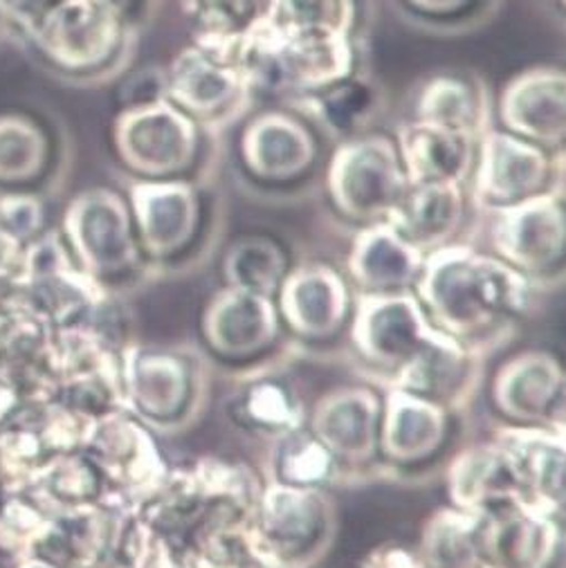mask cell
Here are the masks:
<instances>
[{
  "mask_svg": "<svg viewBox=\"0 0 566 568\" xmlns=\"http://www.w3.org/2000/svg\"><path fill=\"white\" fill-rule=\"evenodd\" d=\"M289 261L279 243L267 236H243L230 245L223 258V276L228 286L274 297Z\"/></svg>",
  "mask_w": 566,
  "mask_h": 568,
  "instance_id": "obj_35",
  "label": "cell"
},
{
  "mask_svg": "<svg viewBox=\"0 0 566 568\" xmlns=\"http://www.w3.org/2000/svg\"><path fill=\"white\" fill-rule=\"evenodd\" d=\"M81 452L102 471L115 497H135L160 486V454L142 423L129 416V409L94 420Z\"/></svg>",
  "mask_w": 566,
  "mask_h": 568,
  "instance_id": "obj_12",
  "label": "cell"
},
{
  "mask_svg": "<svg viewBox=\"0 0 566 568\" xmlns=\"http://www.w3.org/2000/svg\"><path fill=\"white\" fill-rule=\"evenodd\" d=\"M447 414L429 396L390 392L377 429V447L394 463H421L432 458L445 443Z\"/></svg>",
  "mask_w": 566,
  "mask_h": 568,
  "instance_id": "obj_26",
  "label": "cell"
},
{
  "mask_svg": "<svg viewBox=\"0 0 566 568\" xmlns=\"http://www.w3.org/2000/svg\"><path fill=\"white\" fill-rule=\"evenodd\" d=\"M243 418L245 423L270 429V432H286L293 429L297 420V409L291 400V396L283 392L279 385L263 383L252 387L243 400Z\"/></svg>",
  "mask_w": 566,
  "mask_h": 568,
  "instance_id": "obj_41",
  "label": "cell"
},
{
  "mask_svg": "<svg viewBox=\"0 0 566 568\" xmlns=\"http://www.w3.org/2000/svg\"><path fill=\"white\" fill-rule=\"evenodd\" d=\"M477 142L467 133L414 120L401 126L396 146L410 184H463L475 169Z\"/></svg>",
  "mask_w": 566,
  "mask_h": 568,
  "instance_id": "obj_27",
  "label": "cell"
},
{
  "mask_svg": "<svg viewBox=\"0 0 566 568\" xmlns=\"http://www.w3.org/2000/svg\"><path fill=\"white\" fill-rule=\"evenodd\" d=\"M333 504L317 486L276 484L256 506L252 539L256 552L281 568H306L333 539Z\"/></svg>",
  "mask_w": 566,
  "mask_h": 568,
  "instance_id": "obj_7",
  "label": "cell"
},
{
  "mask_svg": "<svg viewBox=\"0 0 566 568\" xmlns=\"http://www.w3.org/2000/svg\"><path fill=\"white\" fill-rule=\"evenodd\" d=\"M10 320H12L10 308H8L3 302H0V357H3V348H6V337H8Z\"/></svg>",
  "mask_w": 566,
  "mask_h": 568,
  "instance_id": "obj_49",
  "label": "cell"
},
{
  "mask_svg": "<svg viewBox=\"0 0 566 568\" xmlns=\"http://www.w3.org/2000/svg\"><path fill=\"white\" fill-rule=\"evenodd\" d=\"M14 568H59L46 559H39V557H26V559H19L14 561Z\"/></svg>",
  "mask_w": 566,
  "mask_h": 568,
  "instance_id": "obj_50",
  "label": "cell"
},
{
  "mask_svg": "<svg viewBox=\"0 0 566 568\" xmlns=\"http://www.w3.org/2000/svg\"><path fill=\"white\" fill-rule=\"evenodd\" d=\"M26 490L52 515L102 504L115 497L102 471L79 449L54 458Z\"/></svg>",
  "mask_w": 566,
  "mask_h": 568,
  "instance_id": "obj_31",
  "label": "cell"
},
{
  "mask_svg": "<svg viewBox=\"0 0 566 568\" xmlns=\"http://www.w3.org/2000/svg\"><path fill=\"white\" fill-rule=\"evenodd\" d=\"M0 223L23 243L46 232V207L34 192H0Z\"/></svg>",
  "mask_w": 566,
  "mask_h": 568,
  "instance_id": "obj_42",
  "label": "cell"
},
{
  "mask_svg": "<svg viewBox=\"0 0 566 568\" xmlns=\"http://www.w3.org/2000/svg\"><path fill=\"white\" fill-rule=\"evenodd\" d=\"M499 118L508 133L542 149H562L566 140V77L559 68H530L508 81L499 98Z\"/></svg>",
  "mask_w": 566,
  "mask_h": 568,
  "instance_id": "obj_20",
  "label": "cell"
},
{
  "mask_svg": "<svg viewBox=\"0 0 566 568\" xmlns=\"http://www.w3.org/2000/svg\"><path fill=\"white\" fill-rule=\"evenodd\" d=\"M407 3L423 14L447 17V14H456L465 8H469L475 0H407Z\"/></svg>",
  "mask_w": 566,
  "mask_h": 568,
  "instance_id": "obj_48",
  "label": "cell"
},
{
  "mask_svg": "<svg viewBox=\"0 0 566 568\" xmlns=\"http://www.w3.org/2000/svg\"><path fill=\"white\" fill-rule=\"evenodd\" d=\"M279 317L302 337H333L351 313L346 281L326 263H309L283 276L276 291Z\"/></svg>",
  "mask_w": 566,
  "mask_h": 568,
  "instance_id": "obj_21",
  "label": "cell"
},
{
  "mask_svg": "<svg viewBox=\"0 0 566 568\" xmlns=\"http://www.w3.org/2000/svg\"><path fill=\"white\" fill-rule=\"evenodd\" d=\"M333 460L331 452L313 434H297L279 456V475L283 484L317 486L326 479Z\"/></svg>",
  "mask_w": 566,
  "mask_h": 568,
  "instance_id": "obj_40",
  "label": "cell"
},
{
  "mask_svg": "<svg viewBox=\"0 0 566 568\" xmlns=\"http://www.w3.org/2000/svg\"><path fill=\"white\" fill-rule=\"evenodd\" d=\"M564 201L559 192L537 194L517 205L495 210L493 247L522 274H539L564 258Z\"/></svg>",
  "mask_w": 566,
  "mask_h": 568,
  "instance_id": "obj_13",
  "label": "cell"
},
{
  "mask_svg": "<svg viewBox=\"0 0 566 568\" xmlns=\"http://www.w3.org/2000/svg\"><path fill=\"white\" fill-rule=\"evenodd\" d=\"M245 169L263 182H293L317 160V140L297 118L267 111L254 118L241 135Z\"/></svg>",
  "mask_w": 566,
  "mask_h": 568,
  "instance_id": "obj_22",
  "label": "cell"
},
{
  "mask_svg": "<svg viewBox=\"0 0 566 568\" xmlns=\"http://www.w3.org/2000/svg\"><path fill=\"white\" fill-rule=\"evenodd\" d=\"M326 182L337 212L357 223L385 221L410 186L398 146L385 135L342 142L331 158Z\"/></svg>",
  "mask_w": 566,
  "mask_h": 568,
  "instance_id": "obj_8",
  "label": "cell"
},
{
  "mask_svg": "<svg viewBox=\"0 0 566 568\" xmlns=\"http://www.w3.org/2000/svg\"><path fill=\"white\" fill-rule=\"evenodd\" d=\"M48 129L23 111L0 113V192H32L52 169Z\"/></svg>",
  "mask_w": 566,
  "mask_h": 568,
  "instance_id": "obj_30",
  "label": "cell"
},
{
  "mask_svg": "<svg viewBox=\"0 0 566 568\" xmlns=\"http://www.w3.org/2000/svg\"><path fill=\"white\" fill-rule=\"evenodd\" d=\"M353 344L371 364L394 371L401 387L427 396L449 383L461 366V344L438 331L418 297L366 293L355 308Z\"/></svg>",
  "mask_w": 566,
  "mask_h": 568,
  "instance_id": "obj_2",
  "label": "cell"
},
{
  "mask_svg": "<svg viewBox=\"0 0 566 568\" xmlns=\"http://www.w3.org/2000/svg\"><path fill=\"white\" fill-rule=\"evenodd\" d=\"M383 403L371 389L342 387L326 394L313 409L311 434L333 458L364 463L377 449Z\"/></svg>",
  "mask_w": 566,
  "mask_h": 568,
  "instance_id": "obj_24",
  "label": "cell"
},
{
  "mask_svg": "<svg viewBox=\"0 0 566 568\" xmlns=\"http://www.w3.org/2000/svg\"><path fill=\"white\" fill-rule=\"evenodd\" d=\"M23 405H28V403H26L21 389L8 375V371L0 368V423L14 416Z\"/></svg>",
  "mask_w": 566,
  "mask_h": 568,
  "instance_id": "obj_46",
  "label": "cell"
},
{
  "mask_svg": "<svg viewBox=\"0 0 566 568\" xmlns=\"http://www.w3.org/2000/svg\"><path fill=\"white\" fill-rule=\"evenodd\" d=\"M127 515L115 497L48 519L32 555L59 568H109L118 564V546Z\"/></svg>",
  "mask_w": 566,
  "mask_h": 568,
  "instance_id": "obj_14",
  "label": "cell"
},
{
  "mask_svg": "<svg viewBox=\"0 0 566 568\" xmlns=\"http://www.w3.org/2000/svg\"><path fill=\"white\" fill-rule=\"evenodd\" d=\"M477 515L465 510L436 513L421 537L423 568H482L475 546Z\"/></svg>",
  "mask_w": 566,
  "mask_h": 568,
  "instance_id": "obj_36",
  "label": "cell"
},
{
  "mask_svg": "<svg viewBox=\"0 0 566 568\" xmlns=\"http://www.w3.org/2000/svg\"><path fill=\"white\" fill-rule=\"evenodd\" d=\"M107 300V288L74 263L61 232L46 230L28 243L23 274L0 302L57 331L85 322Z\"/></svg>",
  "mask_w": 566,
  "mask_h": 568,
  "instance_id": "obj_4",
  "label": "cell"
},
{
  "mask_svg": "<svg viewBox=\"0 0 566 568\" xmlns=\"http://www.w3.org/2000/svg\"><path fill=\"white\" fill-rule=\"evenodd\" d=\"M475 201L504 210L550 189L553 160L546 149L508 131H486L477 142Z\"/></svg>",
  "mask_w": 566,
  "mask_h": 568,
  "instance_id": "obj_11",
  "label": "cell"
},
{
  "mask_svg": "<svg viewBox=\"0 0 566 568\" xmlns=\"http://www.w3.org/2000/svg\"><path fill=\"white\" fill-rule=\"evenodd\" d=\"M416 120L434 126L482 138L486 111L482 106L479 92L461 77L443 74L425 83L416 102Z\"/></svg>",
  "mask_w": 566,
  "mask_h": 568,
  "instance_id": "obj_33",
  "label": "cell"
},
{
  "mask_svg": "<svg viewBox=\"0 0 566 568\" xmlns=\"http://www.w3.org/2000/svg\"><path fill=\"white\" fill-rule=\"evenodd\" d=\"M63 3L68 0H0V14L14 21L23 32Z\"/></svg>",
  "mask_w": 566,
  "mask_h": 568,
  "instance_id": "obj_45",
  "label": "cell"
},
{
  "mask_svg": "<svg viewBox=\"0 0 566 568\" xmlns=\"http://www.w3.org/2000/svg\"><path fill=\"white\" fill-rule=\"evenodd\" d=\"M164 98H166V79L158 70L138 72L124 85V109L158 102V100H164Z\"/></svg>",
  "mask_w": 566,
  "mask_h": 568,
  "instance_id": "obj_44",
  "label": "cell"
},
{
  "mask_svg": "<svg viewBox=\"0 0 566 568\" xmlns=\"http://www.w3.org/2000/svg\"><path fill=\"white\" fill-rule=\"evenodd\" d=\"M120 377L124 407L151 423L178 418L194 396L192 364L166 348H122Z\"/></svg>",
  "mask_w": 566,
  "mask_h": 568,
  "instance_id": "obj_17",
  "label": "cell"
},
{
  "mask_svg": "<svg viewBox=\"0 0 566 568\" xmlns=\"http://www.w3.org/2000/svg\"><path fill=\"white\" fill-rule=\"evenodd\" d=\"M368 568H423L421 559L412 557L403 548H385V552H375L371 561H366Z\"/></svg>",
  "mask_w": 566,
  "mask_h": 568,
  "instance_id": "obj_47",
  "label": "cell"
},
{
  "mask_svg": "<svg viewBox=\"0 0 566 568\" xmlns=\"http://www.w3.org/2000/svg\"><path fill=\"white\" fill-rule=\"evenodd\" d=\"M129 207L142 254L169 258L186 250L201 225L196 189L178 178L138 180L131 186Z\"/></svg>",
  "mask_w": 566,
  "mask_h": 568,
  "instance_id": "obj_16",
  "label": "cell"
},
{
  "mask_svg": "<svg viewBox=\"0 0 566 568\" xmlns=\"http://www.w3.org/2000/svg\"><path fill=\"white\" fill-rule=\"evenodd\" d=\"M306 106L331 133L351 140L377 115L381 94L371 83L346 77L315 94H309Z\"/></svg>",
  "mask_w": 566,
  "mask_h": 568,
  "instance_id": "obj_34",
  "label": "cell"
},
{
  "mask_svg": "<svg viewBox=\"0 0 566 568\" xmlns=\"http://www.w3.org/2000/svg\"><path fill=\"white\" fill-rule=\"evenodd\" d=\"M113 144L124 166L142 180H166L196 162L201 135L196 122L164 98L122 109Z\"/></svg>",
  "mask_w": 566,
  "mask_h": 568,
  "instance_id": "obj_9",
  "label": "cell"
},
{
  "mask_svg": "<svg viewBox=\"0 0 566 568\" xmlns=\"http://www.w3.org/2000/svg\"><path fill=\"white\" fill-rule=\"evenodd\" d=\"M61 236L74 263L102 288L127 278L142 265L129 201L109 186L77 194L63 214Z\"/></svg>",
  "mask_w": 566,
  "mask_h": 568,
  "instance_id": "obj_5",
  "label": "cell"
},
{
  "mask_svg": "<svg viewBox=\"0 0 566 568\" xmlns=\"http://www.w3.org/2000/svg\"><path fill=\"white\" fill-rule=\"evenodd\" d=\"M166 100L194 122H219L250 92L236 65L205 48H184L164 72Z\"/></svg>",
  "mask_w": 566,
  "mask_h": 568,
  "instance_id": "obj_18",
  "label": "cell"
},
{
  "mask_svg": "<svg viewBox=\"0 0 566 568\" xmlns=\"http://www.w3.org/2000/svg\"><path fill=\"white\" fill-rule=\"evenodd\" d=\"M100 3L111 8L113 12H118V14H122L127 19V14H129V10L133 6V0H100Z\"/></svg>",
  "mask_w": 566,
  "mask_h": 568,
  "instance_id": "obj_51",
  "label": "cell"
},
{
  "mask_svg": "<svg viewBox=\"0 0 566 568\" xmlns=\"http://www.w3.org/2000/svg\"><path fill=\"white\" fill-rule=\"evenodd\" d=\"M232 61L250 92L309 98L351 77L353 48L351 39L289 37L256 21L239 37Z\"/></svg>",
  "mask_w": 566,
  "mask_h": 568,
  "instance_id": "obj_3",
  "label": "cell"
},
{
  "mask_svg": "<svg viewBox=\"0 0 566 568\" xmlns=\"http://www.w3.org/2000/svg\"><path fill=\"white\" fill-rule=\"evenodd\" d=\"M26 247L28 243L0 223V300H6L12 293L23 274Z\"/></svg>",
  "mask_w": 566,
  "mask_h": 568,
  "instance_id": "obj_43",
  "label": "cell"
},
{
  "mask_svg": "<svg viewBox=\"0 0 566 568\" xmlns=\"http://www.w3.org/2000/svg\"><path fill=\"white\" fill-rule=\"evenodd\" d=\"M259 23L289 37L351 39L355 0H265Z\"/></svg>",
  "mask_w": 566,
  "mask_h": 568,
  "instance_id": "obj_32",
  "label": "cell"
},
{
  "mask_svg": "<svg viewBox=\"0 0 566 568\" xmlns=\"http://www.w3.org/2000/svg\"><path fill=\"white\" fill-rule=\"evenodd\" d=\"M564 373L559 362L544 351H524L508 359L493 381L497 409L519 425L550 420L562 407Z\"/></svg>",
  "mask_w": 566,
  "mask_h": 568,
  "instance_id": "obj_25",
  "label": "cell"
},
{
  "mask_svg": "<svg viewBox=\"0 0 566 568\" xmlns=\"http://www.w3.org/2000/svg\"><path fill=\"white\" fill-rule=\"evenodd\" d=\"M449 495L454 506L469 515L533 501L522 463L508 443L472 447L456 456L449 469Z\"/></svg>",
  "mask_w": 566,
  "mask_h": 568,
  "instance_id": "obj_19",
  "label": "cell"
},
{
  "mask_svg": "<svg viewBox=\"0 0 566 568\" xmlns=\"http://www.w3.org/2000/svg\"><path fill=\"white\" fill-rule=\"evenodd\" d=\"M52 513L26 488L0 490V557L12 561L30 557Z\"/></svg>",
  "mask_w": 566,
  "mask_h": 568,
  "instance_id": "obj_38",
  "label": "cell"
},
{
  "mask_svg": "<svg viewBox=\"0 0 566 568\" xmlns=\"http://www.w3.org/2000/svg\"><path fill=\"white\" fill-rule=\"evenodd\" d=\"M92 423L54 400L23 405L0 423V490H21L54 458L79 452Z\"/></svg>",
  "mask_w": 566,
  "mask_h": 568,
  "instance_id": "obj_10",
  "label": "cell"
},
{
  "mask_svg": "<svg viewBox=\"0 0 566 568\" xmlns=\"http://www.w3.org/2000/svg\"><path fill=\"white\" fill-rule=\"evenodd\" d=\"M189 19H194L201 34L236 37L252 28L265 8V0H180Z\"/></svg>",
  "mask_w": 566,
  "mask_h": 568,
  "instance_id": "obj_39",
  "label": "cell"
},
{
  "mask_svg": "<svg viewBox=\"0 0 566 568\" xmlns=\"http://www.w3.org/2000/svg\"><path fill=\"white\" fill-rule=\"evenodd\" d=\"M465 212L463 184H410L398 205L385 219L423 254H429L458 232Z\"/></svg>",
  "mask_w": 566,
  "mask_h": 568,
  "instance_id": "obj_29",
  "label": "cell"
},
{
  "mask_svg": "<svg viewBox=\"0 0 566 568\" xmlns=\"http://www.w3.org/2000/svg\"><path fill=\"white\" fill-rule=\"evenodd\" d=\"M208 346L223 357H252L265 351L279 335L274 297L232 288L216 293L203 315Z\"/></svg>",
  "mask_w": 566,
  "mask_h": 568,
  "instance_id": "obj_23",
  "label": "cell"
},
{
  "mask_svg": "<svg viewBox=\"0 0 566 568\" xmlns=\"http://www.w3.org/2000/svg\"><path fill=\"white\" fill-rule=\"evenodd\" d=\"M418 302L445 335L477 337L515 317L526 306V276L465 245H443L425 254Z\"/></svg>",
  "mask_w": 566,
  "mask_h": 568,
  "instance_id": "obj_1",
  "label": "cell"
},
{
  "mask_svg": "<svg viewBox=\"0 0 566 568\" xmlns=\"http://www.w3.org/2000/svg\"><path fill=\"white\" fill-rule=\"evenodd\" d=\"M475 546L482 568H548L559 550L553 513L526 501L477 515Z\"/></svg>",
  "mask_w": 566,
  "mask_h": 568,
  "instance_id": "obj_15",
  "label": "cell"
},
{
  "mask_svg": "<svg viewBox=\"0 0 566 568\" xmlns=\"http://www.w3.org/2000/svg\"><path fill=\"white\" fill-rule=\"evenodd\" d=\"M511 447L522 463L530 499L550 513H559L564 497L562 436L553 438L550 434L526 432L524 438Z\"/></svg>",
  "mask_w": 566,
  "mask_h": 568,
  "instance_id": "obj_37",
  "label": "cell"
},
{
  "mask_svg": "<svg viewBox=\"0 0 566 568\" xmlns=\"http://www.w3.org/2000/svg\"><path fill=\"white\" fill-rule=\"evenodd\" d=\"M425 254L392 223H368L348 254L351 278L366 293L405 291L418 278Z\"/></svg>",
  "mask_w": 566,
  "mask_h": 568,
  "instance_id": "obj_28",
  "label": "cell"
},
{
  "mask_svg": "<svg viewBox=\"0 0 566 568\" xmlns=\"http://www.w3.org/2000/svg\"><path fill=\"white\" fill-rule=\"evenodd\" d=\"M23 34L54 70L90 77L104 72L122 52L127 19L100 0H68Z\"/></svg>",
  "mask_w": 566,
  "mask_h": 568,
  "instance_id": "obj_6",
  "label": "cell"
}]
</instances>
